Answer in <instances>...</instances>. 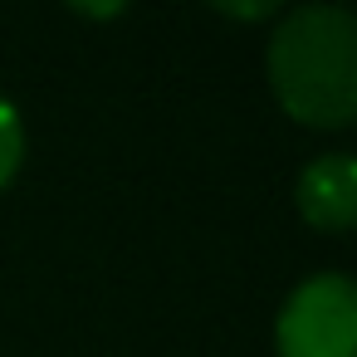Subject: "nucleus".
Returning a JSON list of instances; mask_svg holds the SVG:
<instances>
[{
	"instance_id": "f257e3e1",
	"label": "nucleus",
	"mask_w": 357,
	"mask_h": 357,
	"mask_svg": "<svg viewBox=\"0 0 357 357\" xmlns=\"http://www.w3.org/2000/svg\"><path fill=\"white\" fill-rule=\"evenodd\" d=\"M264 59L269 89L294 123L337 132L357 118V25L342 6H298Z\"/></svg>"
},
{
	"instance_id": "f03ea898",
	"label": "nucleus",
	"mask_w": 357,
	"mask_h": 357,
	"mask_svg": "<svg viewBox=\"0 0 357 357\" xmlns=\"http://www.w3.org/2000/svg\"><path fill=\"white\" fill-rule=\"evenodd\" d=\"M279 357H357V289L342 274L303 279L279 313Z\"/></svg>"
},
{
	"instance_id": "7ed1b4c3",
	"label": "nucleus",
	"mask_w": 357,
	"mask_h": 357,
	"mask_svg": "<svg viewBox=\"0 0 357 357\" xmlns=\"http://www.w3.org/2000/svg\"><path fill=\"white\" fill-rule=\"evenodd\" d=\"M294 196H298V211L313 230H333V235L347 230L357 220V162L347 152L308 162Z\"/></svg>"
},
{
	"instance_id": "20e7f679",
	"label": "nucleus",
	"mask_w": 357,
	"mask_h": 357,
	"mask_svg": "<svg viewBox=\"0 0 357 357\" xmlns=\"http://www.w3.org/2000/svg\"><path fill=\"white\" fill-rule=\"evenodd\" d=\"M20 162H25V123L10 98H0V191L15 181Z\"/></svg>"
},
{
	"instance_id": "39448f33",
	"label": "nucleus",
	"mask_w": 357,
	"mask_h": 357,
	"mask_svg": "<svg viewBox=\"0 0 357 357\" xmlns=\"http://www.w3.org/2000/svg\"><path fill=\"white\" fill-rule=\"evenodd\" d=\"M211 6L220 15H230V20H269V15H279L289 6V0H211Z\"/></svg>"
},
{
	"instance_id": "423d86ee",
	"label": "nucleus",
	"mask_w": 357,
	"mask_h": 357,
	"mask_svg": "<svg viewBox=\"0 0 357 357\" xmlns=\"http://www.w3.org/2000/svg\"><path fill=\"white\" fill-rule=\"evenodd\" d=\"M69 6L79 15H89V20H113V15L128 10V0H69Z\"/></svg>"
}]
</instances>
